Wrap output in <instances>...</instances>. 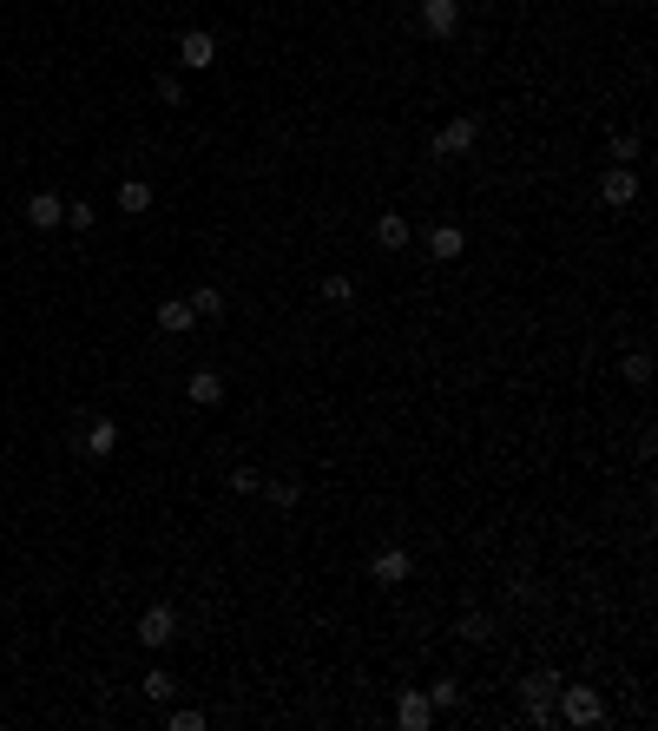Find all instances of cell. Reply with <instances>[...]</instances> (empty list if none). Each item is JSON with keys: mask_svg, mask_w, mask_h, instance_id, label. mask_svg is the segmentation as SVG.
<instances>
[{"mask_svg": "<svg viewBox=\"0 0 658 731\" xmlns=\"http://www.w3.org/2000/svg\"><path fill=\"white\" fill-rule=\"evenodd\" d=\"M553 712H560V725H580V731L606 725V699H599L593 685H566V679H560V692H553Z\"/></svg>", "mask_w": 658, "mask_h": 731, "instance_id": "obj_1", "label": "cell"}, {"mask_svg": "<svg viewBox=\"0 0 658 731\" xmlns=\"http://www.w3.org/2000/svg\"><path fill=\"white\" fill-rule=\"evenodd\" d=\"M323 297L329 303H356V277H349V271H329L323 277Z\"/></svg>", "mask_w": 658, "mask_h": 731, "instance_id": "obj_20", "label": "cell"}, {"mask_svg": "<svg viewBox=\"0 0 658 731\" xmlns=\"http://www.w3.org/2000/svg\"><path fill=\"white\" fill-rule=\"evenodd\" d=\"M632 198H639V172H632V165H606V172H599V205L626 211Z\"/></svg>", "mask_w": 658, "mask_h": 731, "instance_id": "obj_3", "label": "cell"}, {"mask_svg": "<svg viewBox=\"0 0 658 731\" xmlns=\"http://www.w3.org/2000/svg\"><path fill=\"white\" fill-rule=\"evenodd\" d=\"M73 442H79V455H93V461H106L112 448H119V422H106V415H93V422H86V429H79Z\"/></svg>", "mask_w": 658, "mask_h": 731, "instance_id": "obj_7", "label": "cell"}, {"mask_svg": "<svg viewBox=\"0 0 658 731\" xmlns=\"http://www.w3.org/2000/svg\"><path fill=\"white\" fill-rule=\"evenodd\" d=\"M428 705H435V712H455V705H461V685H455V679H441L435 692H428Z\"/></svg>", "mask_w": 658, "mask_h": 731, "instance_id": "obj_22", "label": "cell"}, {"mask_svg": "<svg viewBox=\"0 0 658 731\" xmlns=\"http://www.w3.org/2000/svg\"><path fill=\"white\" fill-rule=\"evenodd\" d=\"M119 211L145 218V211H152V185H145V178H126V185H119Z\"/></svg>", "mask_w": 658, "mask_h": 731, "instance_id": "obj_18", "label": "cell"}, {"mask_svg": "<svg viewBox=\"0 0 658 731\" xmlns=\"http://www.w3.org/2000/svg\"><path fill=\"white\" fill-rule=\"evenodd\" d=\"M395 725H402V731H428V725H435V705H428V692H415V685H408L402 699H395Z\"/></svg>", "mask_w": 658, "mask_h": 731, "instance_id": "obj_10", "label": "cell"}, {"mask_svg": "<svg viewBox=\"0 0 658 731\" xmlns=\"http://www.w3.org/2000/svg\"><path fill=\"white\" fill-rule=\"evenodd\" d=\"M185 402H191V409H218V402H224V376H218V369H191V376H185Z\"/></svg>", "mask_w": 658, "mask_h": 731, "instance_id": "obj_9", "label": "cell"}, {"mask_svg": "<svg viewBox=\"0 0 658 731\" xmlns=\"http://www.w3.org/2000/svg\"><path fill=\"white\" fill-rule=\"evenodd\" d=\"M145 699H152V705L172 699V672H145Z\"/></svg>", "mask_w": 658, "mask_h": 731, "instance_id": "obj_24", "label": "cell"}, {"mask_svg": "<svg viewBox=\"0 0 658 731\" xmlns=\"http://www.w3.org/2000/svg\"><path fill=\"white\" fill-rule=\"evenodd\" d=\"M461 251H468V231H461V224H435V231H428V257H435V264H455Z\"/></svg>", "mask_w": 658, "mask_h": 731, "instance_id": "obj_11", "label": "cell"}, {"mask_svg": "<svg viewBox=\"0 0 658 731\" xmlns=\"http://www.w3.org/2000/svg\"><path fill=\"white\" fill-rule=\"evenodd\" d=\"M152 323H158V330H165V336H185V330H191V323H198V317H191V303H185V297H165V303H158V310H152Z\"/></svg>", "mask_w": 658, "mask_h": 731, "instance_id": "obj_13", "label": "cell"}, {"mask_svg": "<svg viewBox=\"0 0 658 731\" xmlns=\"http://www.w3.org/2000/svg\"><path fill=\"white\" fill-rule=\"evenodd\" d=\"M553 692H560V672H527L520 679V699L527 705H553Z\"/></svg>", "mask_w": 658, "mask_h": 731, "instance_id": "obj_15", "label": "cell"}, {"mask_svg": "<svg viewBox=\"0 0 658 731\" xmlns=\"http://www.w3.org/2000/svg\"><path fill=\"white\" fill-rule=\"evenodd\" d=\"M257 494H270V508H283V514H290V508H303V481H297V475H283V481H264Z\"/></svg>", "mask_w": 658, "mask_h": 731, "instance_id": "obj_16", "label": "cell"}, {"mask_svg": "<svg viewBox=\"0 0 658 731\" xmlns=\"http://www.w3.org/2000/svg\"><path fill=\"white\" fill-rule=\"evenodd\" d=\"M158 106H185V80L178 73H158Z\"/></svg>", "mask_w": 658, "mask_h": 731, "instance_id": "obj_21", "label": "cell"}, {"mask_svg": "<svg viewBox=\"0 0 658 731\" xmlns=\"http://www.w3.org/2000/svg\"><path fill=\"white\" fill-rule=\"evenodd\" d=\"M376 244H382V251H408V218H402V211H382V218H376Z\"/></svg>", "mask_w": 658, "mask_h": 731, "instance_id": "obj_14", "label": "cell"}, {"mask_svg": "<svg viewBox=\"0 0 658 731\" xmlns=\"http://www.w3.org/2000/svg\"><path fill=\"white\" fill-rule=\"evenodd\" d=\"M185 303H191V317H198V323H218L224 317V290H211V284H198Z\"/></svg>", "mask_w": 658, "mask_h": 731, "instance_id": "obj_17", "label": "cell"}, {"mask_svg": "<svg viewBox=\"0 0 658 731\" xmlns=\"http://www.w3.org/2000/svg\"><path fill=\"white\" fill-rule=\"evenodd\" d=\"M178 66H185V73H204V66H218V40H211L204 27H191L185 40H178Z\"/></svg>", "mask_w": 658, "mask_h": 731, "instance_id": "obj_6", "label": "cell"}, {"mask_svg": "<svg viewBox=\"0 0 658 731\" xmlns=\"http://www.w3.org/2000/svg\"><path fill=\"white\" fill-rule=\"evenodd\" d=\"M474 139H481V119H468V112H461V119H448V126L435 132V145H428V152H435V159H468Z\"/></svg>", "mask_w": 658, "mask_h": 731, "instance_id": "obj_2", "label": "cell"}, {"mask_svg": "<svg viewBox=\"0 0 658 731\" xmlns=\"http://www.w3.org/2000/svg\"><path fill=\"white\" fill-rule=\"evenodd\" d=\"M408 573H415V560H408V547H382V554L369 560V580H376V587H402Z\"/></svg>", "mask_w": 658, "mask_h": 731, "instance_id": "obj_8", "label": "cell"}, {"mask_svg": "<svg viewBox=\"0 0 658 731\" xmlns=\"http://www.w3.org/2000/svg\"><path fill=\"white\" fill-rule=\"evenodd\" d=\"M165 725H172V731H204V712H198V705H178Z\"/></svg>", "mask_w": 658, "mask_h": 731, "instance_id": "obj_25", "label": "cell"}, {"mask_svg": "<svg viewBox=\"0 0 658 731\" xmlns=\"http://www.w3.org/2000/svg\"><path fill=\"white\" fill-rule=\"evenodd\" d=\"M224 481H231V494H257V488H264V475H257V468H231Z\"/></svg>", "mask_w": 658, "mask_h": 731, "instance_id": "obj_23", "label": "cell"}, {"mask_svg": "<svg viewBox=\"0 0 658 731\" xmlns=\"http://www.w3.org/2000/svg\"><path fill=\"white\" fill-rule=\"evenodd\" d=\"M66 224L73 231H93V205H66Z\"/></svg>", "mask_w": 658, "mask_h": 731, "instance_id": "obj_28", "label": "cell"}, {"mask_svg": "<svg viewBox=\"0 0 658 731\" xmlns=\"http://www.w3.org/2000/svg\"><path fill=\"white\" fill-rule=\"evenodd\" d=\"M527 725L547 731V725H560V712H553V705H527Z\"/></svg>", "mask_w": 658, "mask_h": 731, "instance_id": "obj_29", "label": "cell"}, {"mask_svg": "<svg viewBox=\"0 0 658 731\" xmlns=\"http://www.w3.org/2000/svg\"><path fill=\"white\" fill-rule=\"evenodd\" d=\"M415 20H422L428 40H455V33H461V0H422Z\"/></svg>", "mask_w": 658, "mask_h": 731, "instance_id": "obj_4", "label": "cell"}, {"mask_svg": "<svg viewBox=\"0 0 658 731\" xmlns=\"http://www.w3.org/2000/svg\"><path fill=\"white\" fill-rule=\"evenodd\" d=\"M172 639H178V613H172V606H145V613H139V646H172Z\"/></svg>", "mask_w": 658, "mask_h": 731, "instance_id": "obj_5", "label": "cell"}, {"mask_svg": "<svg viewBox=\"0 0 658 731\" xmlns=\"http://www.w3.org/2000/svg\"><path fill=\"white\" fill-rule=\"evenodd\" d=\"M645 145H639V132H626V139H612V165H632Z\"/></svg>", "mask_w": 658, "mask_h": 731, "instance_id": "obj_26", "label": "cell"}, {"mask_svg": "<svg viewBox=\"0 0 658 731\" xmlns=\"http://www.w3.org/2000/svg\"><path fill=\"white\" fill-rule=\"evenodd\" d=\"M27 224H33V231H53V224H66V198H53V191H33V198H27Z\"/></svg>", "mask_w": 658, "mask_h": 731, "instance_id": "obj_12", "label": "cell"}, {"mask_svg": "<svg viewBox=\"0 0 658 731\" xmlns=\"http://www.w3.org/2000/svg\"><path fill=\"white\" fill-rule=\"evenodd\" d=\"M619 376H626L632 389H645V382H652V356H645V350H626V356H619Z\"/></svg>", "mask_w": 658, "mask_h": 731, "instance_id": "obj_19", "label": "cell"}, {"mask_svg": "<svg viewBox=\"0 0 658 731\" xmlns=\"http://www.w3.org/2000/svg\"><path fill=\"white\" fill-rule=\"evenodd\" d=\"M455 633H461V639H474V646H481V639H487V633H494V626H487V613H468V620H461V626H455Z\"/></svg>", "mask_w": 658, "mask_h": 731, "instance_id": "obj_27", "label": "cell"}]
</instances>
